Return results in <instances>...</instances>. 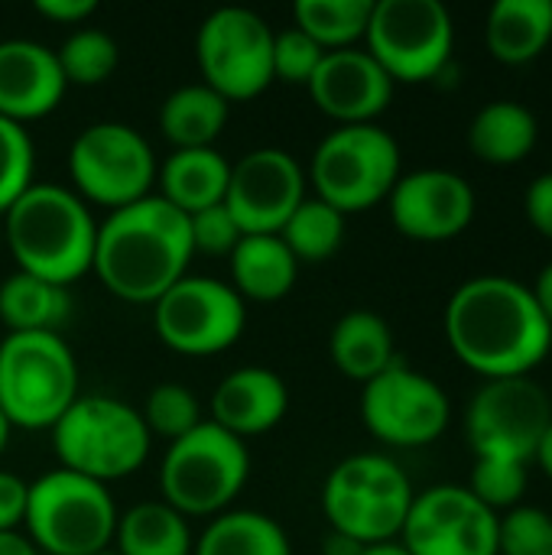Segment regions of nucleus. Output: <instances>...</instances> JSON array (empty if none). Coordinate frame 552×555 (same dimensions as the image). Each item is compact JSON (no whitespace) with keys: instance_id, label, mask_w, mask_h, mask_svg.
Listing matches in <instances>:
<instances>
[{"instance_id":"nucleus-40","label":"nucleus","mask_w":552,"mask_h":555,"mask_svg":"<svg viewBox=\"0 0 552 555\" xmlns=\"http://www.w3.org/2000/svg\"><path fill=\"white\" fill-rule=\"evenodd\" d=\"M26 501H29V485L0 468V533H20L26 520Z\"/></svg>"},{"instance_id":"nucleus-43","label":"nucleus","mask_w":552,"mask_h":555,"mask_svg":"<svg viewBox=\"0 0 552 555\" xmlns=\"http://www.w3.org/2000/svg\"><path fill=\"white\" fill-rule=\"evenodd\" d=\"M530 293L540 306V312L547 315V322L552 325V260L537 273V280L530 283Z\"/></svg>"},{"instance_id":"nucleus-10","label":"nucleus","mask_w":552,"mask_h":555,"mask_svg":"<svg viewBox=\"0 0 552 555\" xmlns=\"http://www.w3.org/2000/svg\"><path fill=\"white\" fill-rule=\"evenodd\" d=\"M156 169L159 159L150 140L120 120H98L68 146V189L85 205H101L107 211L153 195Z\"/></svg>"},{"instance_id":"nucleus-11","label":"nucleus","mask_w":552,"mask_h":555,"mask_svg":"<svg viewBox=\"0 0 552 555\" xmlns=\"http://www.w3.org/2000/svg\"><path fill=\"white\" fill-rule=\"evenodd\" d=\"M364 42L394 85H423L449 65L455 23L442 0H374Z\"/></svg>"},{"instance_id":"nucleus-13","label":"nucleus","mask_w":552,"mask_h":555,"mask_svg":"<svg viewBox=\"0 0 552 555\" xmlns=\"http://www.w3.org/2000/svg\"><path fill=\"white\" fill-rule=\"evenodd\" d=\"M247 325V302L215 276H182L153 302L156 338L185 358H211L238 345Z\"/></svg>"},{"instance_id":"nucleus-27","label":"nucleus","mask_w":552,"mask_h":555,"mask_svg":"<svg viewBox=\"0 0 552 555\" xmlns=\"http://www.w3.org/2000/svg\"><path fill=\"white\" fill-rule=\"evenodd\" d=\"M231 104L202 81L182 85L159 104V130L176 150H205L224 133Z\"/></svg>"},{"instance_id":"nucleus-46","label":"nucleus","mask_w":552,"mask_h":555,"mask_svg":"<svg viewBox=\"0 0 552 555\" xmlns=\"http://www.w3.org/2000/svg\"><path fill=\"white\" fill-rule=\"evenodd\" d=\"M534 462L540 465V472L552 481V420L550 426H547V433H543V439H540V449H537Z\"/></svg>"},{"instance_id":"nucleus-3","label":"nucleus","mask_w":552,"mask_h":555,"mask_svg":"<svg viewBox=\"0 0 552 555\" xmlns=\"http://www.w3.org/2000/svg\"><path fill=\"white\" fill-rule=\"evenodd\" d=\"M0 231L16 270L29 276L68 289L91 273L98 221L68 185L33 182L3 211Z\"/></svg>"},{"instance_id":"nucleus-37","label":"nucleus","mask_w":552,"mask_h":555,"mask_svg":"<svg viewBox=\"0 0 552 555\" xmlns=\"http://www.w3.org/2000/svg\"><path fill=\"white\" fill-rule=\"evenodd\" d=\"M498 555H552V514L521 504L498 517Z\"/></svg>"},{"instance_id":"nucleus-20","label":"nucleus","mask_w":552,"mask_h":555,"mask_svg":"<svg viewBox=\"0 0 552 555\" xmlns=\"http://www.w3.org/2000/svg\"><path fill=\"white\" fill-rule=\"evenodd\" d=\"M55 49L36 39H0V117L26 127L49 117L65 98Z\"/></svg>"},{"instance_id":"nucleus-30","label":"nucleus","mask_w":552,"mask_h":555,"mask_svg":"<svg viewBox=\"0 0 552 555\" xmlns=\"http://www.w3.org/2000/svg\"><path fill=\"white\" fill-rule=\"evenodd\" d=\"M192 555H293L290 533L260 511H224L195 540Z\"/></svg>"},{"instance_id":"nucleus-19","label":"nucleus","mask_w":552,"mask_h":555,"mask_svg":"<svg viewBox=\"0 0 552 555\" xmlns=\"http://www.w3.org/2000/svg\"><path fill=\"white\" fill-rule=\"evenodd\" d=\"M306 91L316 107L338 127L377 124V117L394 101L390 75L361 46L325 52Z\"/></svg>"},{"instance_id":"nucleus-23","label":"nucleus","mask_w":552,"mask_h":555,"mask_svg":"<svg viewBox=\"0 0 552 555\" xmlns=\"http://www.w3.org/2000/svg\"><path fill=\"white\" fill-rule=\"evenodd\" d=\"M231 286L247 302H280L293 293L299 263L280 234H244L228 257Z\"/></svg>"},{"instance_id":"nucleus-48","label":"nucleus","mask_w":552,"mask_h":555,"mask_svg":"<svg viewBox=\"0 0 552 555\" xmlns=\"http://www.w3.org/2000/svg\"><path fill=\"white\" fill-rule=\"evenodd\" d=\"M10 433H13V426L7 423V416H3V410H0V455H3L7 446H10Z\"/></svg>"},{"instance_id":"nucleus-17","label":"nucleus","mask_w":552,"mask_h":555,"mask_svg":"<svg viewBox=\"0 0 552 555\" xmlns=\"http://www.w3.org/2000/svg\"><path fill=\"white\" fill-rule=\"evenodd\" d=\"M306 185V172L293 153L260 146L231 163L224 208L241 234H280L290 215L303 205Z\"/></svg>"},{"instance_id":"nucleus-34","label":"nucleus","mask_w":552,"mask_h":555,"mask_svg":"<svg viewBox=\"0 0 552 555\" xmlns=\"http://www.w3.org/2000/svg\"><path fill=\"white\" fill-rule=\"evenodd\" d=\"M530 485V465L514 462V459H498V455H478L468 475V491L498 517L521 507L527 498Z\"/></svg>"},{"instance_id":"nucleus-12","label":"nucleus","mask_w":552,"mask_h":555,"mask_svg":"<svg viewBox=\"0 0 552 555\" xmlns=\"http://www.w3.org/2000/svg\"><path fill=\"white\" fill-rule=\"evenodd\" d=\"M195 62L228 104L254 101L273 85V26L251 7H218L198 23Z\"/></svg>"},{"instance_id":"nucleus-24","label":"nucleus","mask_w":552,"mask_h":555,"mask_svg":"<svg viewBox=\"0 0 552 555\" xmlns=\"http://www.w3.org/2000/svg\"><path fill=\"white\" fill-rule=\"evenodd\" d=\"M228 176H231V163L215 146L172 150L156 169V185H159L156 195L172 208H179L182 215H195L224 202Z\"/></svg>"},{"instance_id":"nucleus-25","label":"nucleus","mask_w":552,"mask_h":555,"mask_svg":"<svg viewBox=\"0 0 552 555\" xmlns=\"http://www.w3.org/2000/svg\"><path fill=\"white\" fill-rule=\"evenodd\" d=\"M552 42V0H498L485 16V46L501 65H530Z\"/></svg>"},{"instance_id":"nucleus-49","label":"nucleus","mask_w":552,"mask_h":555,"mask_svg":"<svg viewBox=\"0 0 552 555\" xmlns=\"http://www.w3.org/2000/svg\"><path fill=\"white\" fill-rule=\"evenodd\" d=\"M94 555H117L114 550H104V553H94Z\"/></svg>"},{"instance_id":"nucleus-36","label":"nucleus","mask_w":552,"mask_h":555,"mask_svg":"<svg viewBox=\"0 0 552 555\" xmlns=\"http://www.w3.org/2000/svg\"><path fill=\"white\" fill-rule=\"evenodd\" d=\"M33 172L36 146L29 140V130L0 117V218L33 185Z\"/></svg>"},{"instance_id":"nucleus-14","label":"nucleus","mask_w":552,"mask_h":555,"mask_svg":"<svg viewBox=\"0 0 552 555\" xmlns=\"http://www.w3.org/2000/svg\"><path fill=\"white\" fill-rule=\"evenodd\" d=\"M364 429L394 449L433 446L452 423V403L439 380L413 371L403 358L361 390Z\"/></svg>"},{"instance_id":"nucleus-31","label":"nucleus","mask_w":552,"mask_h":555,"mask_svg":"<svg viewBox=\"0 0 552 555\" xmlns=\"http://www.w3.org/2000/svg\"><path fill=\"white\" fill-rule=\"evenodd\" d=\"M374 0H299L293 7L296 29H303L322 52L355 49L371 23Z\"/></svg>"},{"instance_id":"nucleus-50","label":"nucleus","mask_w":552,"mask_h":555,"mask_svg":"<svg viewBox=\"0 0 552 555\" xmlns=\"http://www.w3.org/2000/svg\"><path fill=\"white\" fill-rule=\"evenodd\" d=\"M0 244H3V231H0Z\"/></svg>"},{"instance_id":"nucleus-28","label":"nucleus","mask_w":552,"mask_h":555,"mask_svg":"<svg viewBox=\"0 0 552 555\" xmlns=\"http://www.w3.org/2000/svg\"><path fill=\"white\" fill-rule=\"evenodd\" d=\"M111 550L117 555H192L195 537L189 520L166 501H143L117 517Z\"/></svg>"},{"instance_id":"nucleus-8","label":"nucleus","mask_w":552,"mask_h":555,"mask_svg":"<svg viewBox=\"0 0 552 555\" xmlns=\"http://www.w3.org/2000/svg\"><path fill=\"white\" fill-rule=\"evenodd\" d=\"M251 478V452L244 439L224 433L211 420L169 442L159 465L163 501L189 517H218L231 511Z\"/></svg>"},{"instance_id":"nucleus-7","label":"nucleus","mask_w":552,"mask_h":555,"mask_svg":"<svg viewBox=\"0 0 552 555\" xmlns=\"http://www.w3.org/2000/svg\"><path fill=\"white\" fill-rule=\"evenodd\" d=\"M400 176L403 156L394 133L381 124H355L319 140L306 182H312L316 198L348 218L387 202Z\"/></svg>"},{"instance_id":"nucleus-16","label":"nucleus","mask_w":552,"mask_h":555,"mask_svg":"<svg viewBox=\"0 0 552 555\" xmlns=\"http://www.w3.org/2000/svg\"><path fill=\"white\" fill-rule=\"evenodd\" d=\"M410 555H498V514L465 485L416 491L397 540Z\"/></svg>"},{"instance_id":"nucleus-29","label":"nucleus","mask_w":552,"mask_h":555,"mask_svg":"<svg viewBox=\"0 0 552 555\" xmlns=\"http://www.w3.org/2000/svg\"><path fill=\"white\" fill-rule=\"evenodd\" d=\"M72 312V296L65 286L46 283L23 270H13L0 283V322L7 335L26 332H59Z\"/></svg>"},{"instance_id":"nucleus-32","label":"nucleus","mask_w":552,"mask_h":555,"mask_svg":"<svg viewBox=\"0 0 552 555\" xmlns=\"http://www.w3.org/2000/svg\"><path fill=\"white\" fill-rule=\"evenodd\" d=\"M345 215L325 205L316 195H306L303 205L290 215L280 237L296 257V263H325L345 244Z\"/></svg>"},{"instance_id":"nucleus-45","label":"nucleus","mask_w":552,"mask_h":555,"mask_svg":"<svg viewBox=\"0 0 552 555\" xmlns=\"http://www.w3.org/2000/svg\"><path fill=\"white\" fill-rule=\"evenodd\" d=\"M0 555H39L23 533H0Z\"/></svg>"},{"instance_id":"nucleus-21","label":"nucleus","mask_w":552,"mask_h":555,"mask_svg":"<svg viewBox=\"0 0 552 555\" xmlns=\"http://www.w3.org/2000/svg\"><path fill=\"white\" fill-rule=\"evenodd\" d=\"M290 410V390L270 367H234L211 393V423L238 439L264 436L283 423Z\"/></svg>"},{"instance_id":"nucleus-26","label":"nucleus","mask_w":552,"mask_h":555,"mask_svg":"<svg viewBox=\"0 0 552 555\" xmlns=\"http://www.w3.org/2000/svg\"><path fill=\"white\" fill-rule=\"evenodd\" d=\"M540 143V120L521 101H491L468 124V150L488 166H517Z\"/></svg>"},{"instance_id":"nucleus-38","label":"nucleus","mask_w":552,"mask_h":555,"mask_svg":"<svg viewBox=\"0 0 552 555\" xmlns=\"http://www.w3.org/2000/svg\"><path fill=\"white\" fill-rule=\"evenodd\" d=\"M322 49L296 26L273 33V81L283 85H309L319 62H322Z\"/></svg>"},{"instance_id":"nucleus-5","label":"nucleus","mask_w":552,"mask_h":555,"mask_svg":"<svg viewBox=\"0 0 552 555\" xmlns=\"http://www.w3.org/2000/svg\"><path fill=\"white\" fill-rule=\"evenodd\" d=\"M410 475L381 452L342 459L322 485V514L332 533L351 537L361 546L394 543L413 507Z\"/></svg>"},{"instance_id":"nucleus-33","label":"nucleus","mask_w":552,"mask_h":555,"mask_svg":"<svg viewBox=\"0 0 552 555\" xmlns=\"http://www.w3.org/2000/svg\"><path fill=\"white\" fill-rule=\"evenodd\" d=\"M55 59H59L65 85L94 88L114 75L120 52H117V42L104 29L78 26L62 39V46L55 49Z\"/></svg>"},{"instance_id":"nucleus-22","label":"nucleus","mask_w":552,"mask_h":555,"mask_svg":"<svg viewBox=\"0 0 552 555\" xmlns=\"http://www.w3.org/2000/svg\"><path fill=\"white\" fill-rule=\"evenodd\" d=\"M329 358L338 374L358 380L361 387L400 361L387 319L371 309H351L332 325Z\"/></svg>"},{"instance_id":"nucleus-39","label":"nucleus","mask_w":552,"mask_h":555,"mask_svg":"<svg viewBox=\"0 0 552 555\" xmlns=\"http://www.w3.org/2000/svg\"><path fill=\"white\" fill-rule=\"evenodd\" d=\"M189 234H192V250L195 254H211V257H231V250L244 237L238 221L224 208V202L189 215Z\"/></svg>"},{"instance_id":"nucleus-9","label":"nucleus","mask_w":552,"mask_h":555,"mask_svg":"<svg viewBox=\"0 0 552 555\" xmlns=\"http://www.w3.org/2000/svg\"><path fill=\"white\" fill-rule=\"evenodd\" d=\"M117 517L107 485L52 468L29 485L23 530L36 553L94 555L111 550Z\"/></svg>"},{"instance_id":"nucleus-18","label":"nucleus","mask_w":552,"mask_h":555,"mask_svg":"<svg viewBox=\"0 0 552 555\" xmlns=\"http://www.w3.org/2000/svg\"><path fill=\"white\" fill-rule=\"evenodd\" d=\"M394 228L416 244H446L462 237L478 211L472 182L452 169H413L403 172L387 195Z\"/></svg>"},{"instance_id":"nucleus-44","label":"nucleus","mask_w":552,"mask_h":555,"mask_svg":"<svg viewBox=\"0 0 552 555\" xmlns=\"http://www.w3.org/2000/svg\"><path fill=\"white\" fill-rule=\"evenodd\" d=\"M364 550L368 546H361L358 540L342 537V533H332V530H329V537L322 543V555H364Z\"/></svg>"},{"instance_id":"nucleus-2","label":"nucleus","mask_w":552,"mask_h":555,"mask_svg":"<svg viewBox=\"0 0 552 555\" xmlns=\"http://www.w3.org/2000/svg\"><path fill=\"white\" fill-rule=\"evenodd\" d=\"M192 257L189 215L159 195H146L127 208L107 211L98 224L91 273L111 296L133 306H153L189 276Z\"/></svg>"},{"instance_id":"nucleus-41","label":"nucleus","mask_w":552,"mask_h":555,"mask_svg":"<svg viewBox=\"0 0 552 555\" xmlns=\"http://www.w3.org/2000/svg\"><path fill=\"white\" fill-rule=\"evenodd\" d=\"M524 215L530 221V228L552 241V169L550 172H540L527 192H524Z\"/></svg>"},{"instance_id":"nucleus-35","label":"nucleus","mask_w":552,"mask_h":555,"mask_svg":"<svg viewBox=\"0 0 552 555\" xmlns=\"http://www.w3.org/2000/svg\"><path fill=\"white\" fill-rule=\"evenodd\" d=\"M150 436H159V439H182L185 433H192L195 426H202V406H198V397L185 387V384H176V380H166V384H156L146 400H143V410H140Z\"/></svg>"},{"instance_id":"nucleus-15","label":"nucleus","mask_w":552,"mask_h":555,"mask_svg":"<svg viewBox=\"0 0 552 555\" xmlns=\"http://www.w3.org/2000/svg\"><path fill=\"white\" fill-rule=\"evenodd\" d=\"M552 420L550 393L534 377L485 380L465 410V439L478 455L534 465Z\"/></svg>"},{"instance_id":"nucleus-4","label":"nucleus","mask_w":552,"mask_h":555,"mask_svg":"<svg viewBox=\"0 0 552 555\" xmlns=\"http://www.w3.org/2000/svg\"><path fill=\"white\" fill-rule=\"evenodd\" d=\"M49 433L59 468L98 485L137 475L153 446L140 410L107 393H81Z\"/></svg>"},{"instance_id":"nucleus-47","label":"nucleus","mask_w":552,"mask_h":555,"mask_svg":"<svg viewBox=\"0 0 552 555\" xmlns=\"http://www.w3.org/2000/svg\"><path fill=\"white\" fill-rule=\"evenodd\" d=\"M364 555H410L397 540L394 543H377V546H368L364 550Z\"/></svg>"},{"instance_id":"nucleus-6","label":"nucleus","mask_w":552,"mask_h":555,"mask_svg":"<svg viewBox=\"0 0 552 555\" xmlns=\"http://www.w3.org/2000/svg\"><path fill=\"white\" fill-rule=\"evenodd\" d=\"M78 397V361L59 332L7 335L0 341V410L13 429H52Z\"/></svg>"},{"instance_id":"nucleus-1","label":"nucleus","mask_w":552,"mask_h":555,"mask_svg":"<svg viewBox=\"0 0 552 555\" xmlns=\"http://www.w3.org/2000/svg\"><path fill=\"white\" fill-rule=\"evenodd\" d=\"M452 354L482 380L534 377L550 358L552 325L527 283L501 273L465 280L442 315Z\"/></svg>"},{"instance_id":"nucleus-42","label":"nucleus","mask_w":552,"mask_h":555,"mask_svg":"<svg viewBox=\"0 0 552 555\" xmlns=\"http://www.w3.org/2000/svg\"><path fill=\"white\" fill-rule=\"evenodd\" d=\"M36 13L59 26H85L91 13H98V0H36Z\"/></svg>"}]
</instances>
